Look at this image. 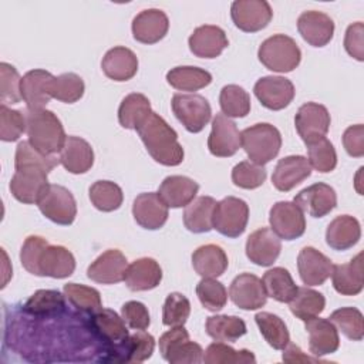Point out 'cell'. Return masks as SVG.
Returning <instances> with one entry per match:
<instances>
[{"mask_svg":"<svg viewBox=\"0 0 364 364\" xmlns=\"http://www.w3.org/2000/svg\"><path fill=\"white\" fill-rule=\"evenodd\" d=\"M148 154L161 165L176 166L183 161V148L178 134L156 112H151L136 129Z\"/></svg>","mask_w":364,"mask_h":364,"instance_id":"1","label":"cell"},{"mask_svg":"<svg viewBox=\"0 0 364 364\" xmlns=\"http://www.w3.org/2000/svg\"><path fill=\"white\" fill-rule=\"evenodd\" d=\"M26 132L28 142L46 155L61 151L65 142V132L58 117L48 109H26Z\"/></svg>","mask_w":364,"mask_h":364,"instance_id":"2","label":"cell"},{"mask_svg":"<svg viewBox=\"0 0 364 364\" xmlns=\"http://www.w3.org/2000/svg\"><path fill=\"white\" fill-rule=\"evenodd\" d=\"M240 142L252 162L264 165L277 156L282 148V135L272 124L260 122L243 129Z\"/></svg>","mask_w":364,"mask_h":364,"instance_id":"3","label":"cell"},{"mask_svg":"<svg viewBox=\"0 0 364 364\" xmlns=\"http://www.w3.org/2000/svg\"><path fill=\"white\" fill-rule=\"evenodd\" d=\"M257 57L270 71L290 73L300 64L301 51L291 37L274 34L260 44Z\"/></svg>","mask_w":364,"mask_h":364,"instance_id":"4","label":"cell"},{"mask_svg":"<svg viewBox=\"0 0 364 364\" xmlns=\"http://www.w3.org/2000/svg\"><path fill=\"white\" fill-rule=\"evenodd\" d=\"M159 353L171 364H199L203 361L202 347L189 340L183 326L172 327L159 337Z\"/></svg>","mask_w":364,"mask_h":364,"instance_id":"5","label":"cell"},{"mask_svg":"<svg viewBox=\"0 0 364 364\" xmlns=\"http://www.w3.org/2000/svg\"><path fill=\"white\" fill-rule=\"evenodd\" d=\"M40 212L51 222L63 226H68L75 220L77 203L73 193L61 186L48 183L44 193L37 202Z\"/></svg>","mask_w":364,"mask_h":364,"instance_id":"6","label":"cell"},{"mask_svg":"<svg viewBox=\"0 0 364 364\" xmlns=\"http://www.w3.org/2000/svg\"><path fill=\"white\" fill-rule=\"evenodd\" d=\"M172 111L178 121L189 132H200L210 121L212 109L208 100L199 94H175L172 97Z\"/></svg>","mask_w":364,"mask_h":364,"instance_id":"7","label":"cell"},{"mask_svg":"<svg viewBox=\"0 0 364 364\" xmlns=\"http://www.w3.org/2000/svg\"><path fill=\"white\" fill-rule=\"evenodd\" d=\"M249 220V206L243 199L228 196L216 203L213 210V229L226 237H239Z\"/></svg>","mask_w":364,"mask_h":364,"instance_id":"8","label":"cell"},{"mask_svg":"<svg viewBox=\"0 0 364 364\" xmlns=\"http://www.w3.org/2000/svg\"><path fill=\"white\" fill-rule=\"evenodd\" d=\"M48 173L50 171L40 166L17 168L10 181L11 195L21 203H37L48 186Z\"/></svg>","mask_w":364,"mask_h":364,"instance_id":"9","label":"cell"},{"mask_svg":"<svg viewBox=\"0 0 364 364\" xmlns=\"http://www.w3.org/2000/svg\"><path fill=\"white\" fill-rule=\"evenodd\" d=\"M272 230L284 240H294L303 236L306 230L304 213L294 202H276L269 213Z\"/></svg>","mask_w":364,"mask_h":364,"instance_id":"10","label":"cell"},{"mask_svg":"<svg viewBox=\"0 0 364 364\" xmlns=\"http://www.w3.org/2000/svg\"><path fill=\"white\" fill-rule=\"evenodd\" d=\"M230 17L239 30L256 33L270 23L273 11L266 0H236L230 6Z\"/></svg>","mask_w":364,"mask_h":364,"instance_id":"11","label":"cell"},{"mask_svg":"<svg viewBox=\"0 0 364 364\" xmlns=\"http://www.w3.org/2000/svg\"><path fill=\"white\" fill-rule=\"evenodd\" d=\"M330 114L327 108L317 102L303 104L294 117V125L300 138L307 144L324 138L330 128Z\"/></svg>","mask_w":364,"mask_h":364,"instance_id":"12","label":"cell"},{"mask_svg":"<svg viewBox=\"0 0 364 364\" xmlns=\"http://www.w3.org/2000/svg\"><path fill=\"white\" fill-rule=\"evenodd\" d=\"M260 104L272 111L286 108L294 98V85L290 80L279 75H266L256 81L253 87Z\"/></svg>","mask_w":364,"mask_h":364,"instance_id":"13","label":"cell"},{"mask_svg":"<svg viewBox=\"0 0 364 364\" xmlns=\"http://www.w3.org/2000/svg\"><path fill=\"white\" fill-rule=\"evenodd\" d=\"M240 146V132L236 124L226 115L216 114L212 119V131L208 138L209 152L219 158H228L233 156Z\"/></svg>","mask_w":364,"mask_h":364,"instance_id":"14","label":"cell"},{"mask_svg":"<svg viewBox=\"0 0 364 364\" xmlns=\"http://www.w3.org/2000/svg\"><path fill=\"white\" fill-rule=\"evenodd\" d=\"M229 297L242 310H257L266 304L267 294L263 282L252 273L236 276L229 287Z\"/></svg>","mask_w":364,"mask_h":364,"instance_id":"15","label":"cell"},{"mask_svg":"<svg viewBox=\"0 0 364 364\" xmlns=\"http://www.w3.org/2000/svg\"><path fill=\"white\" fill-rule=\"evenodd\" d=\"M75 270V259L73 253L60 245H47L40 252L34 276L65 279Z\"/></svg>","mask_w":364,"mask_h":364,"instance_id":"16","label":"cell"},{"mask_svg":"<svg viewBox=\"0 0 364 364\" xmlns=\"http://www.w3.org/2000/svg\"><path fill=\"white\" fill-rule=\"evenodd\" d=\"M91 330L94 334L109 346L108 353L112 357V353L128 338L129 333L122 317H119L114 310L101 309L100 311L91 314L90 317ZM109 357V360H111Z\"/></svg>","mask_w":364,"mask_h":364,"instance_id":"17","label":"cell"},{"mask_svg":"<svg viewBox=\"0 0 364 364\" xmlns=\"http://www.w3.org/2000/svg\"><path fill=\"white\" fill-rule=\"evenodd\" d=\"M294 203L303 213L313 218H324L337 206L336 191L323 182L313 183L294 196Z\"/></svg>","mask_w":364,"mask_h":364,"instance_id":"18","label":"cell"},{"mask_svg":"<svg viewBox=\"0 0 364 364\" xmlns=\"http://www.w3.org/2000/svg\"><path fill=\"white\" fill-rule=\"evenodd\" d=\"M128 267L127 257L118 249L101 253L87 269V276L95 283L115 284L124 280Z\"/></svg>","mask_w":364,"mask_h":364,"instance_id":"19","label":"cell"},{"mask_svg":"<svg viewBox=\"0 0 364 364\" xmlns=\"http://www.w3.org/2000/svg\"><path fill=\"white\" fill-rule=\"evenodd\" d=\"M297 30L307 44L313 47H324L334 36V21L323 11L310 10L299 16Z\"/></svg>","mask_w":364,"mask_h":364,"instance_id":"20","label":"cell"},{"mask_svg":"<svg viewBox=\"0 0 364 364\" xmlns=\"http://www.w3.org/2000/svg\"><path fill=\"white\" fill-rule=\"evenodd\" d=\"M132 215L141 228L156 230L166 223L169 212L156 192H144L135 198Z\"/></svg>","mask_w":364,"mask_h":364,"instance_id":"21","label":"cell"},{"mask_svg":"<svg viewBox=\"0 0 364 364\" xmlns=\"http://www.w3.org/2000/svg\"><path fill=\"white\" fill-rule=\"evenodd\" d=\"M282 250L280 237L270 228H260L246 240V256L257 266H272Z\"/></svg>","mask_w":364,"mask_h":364,"instance_id":"22","label":"cell"},{"mask_svg":"<svg viewBox=\"0 0 364 364\" xmlns=\"http://www.w3.org/2000/svg\"><path fill=\"white\" fill-rule=\"evenodd\" d=\"M333 262L311 246H306L297 256V269L301 282L306 286L323 284L333 272Z\"/></svg>","mask_w":364,"mask_h":364,"instance_id":"23","label":"cell"},{"mask_svg":"<svg viewBox=\"0 0 364 364\" xmlns=\"http://www.w3.org/2000/svg\"><path fill=\"white\" fill-rule=\"evenodd\" d=\"M132 36L142 44H155L162 40L169 28L168 16L159 9H146L132 20Z\"/></svg>","mask_w":364,"mask_h":364,"instance_id":"24","label":"cell"},{"mask_svg":"<svg viewBox=\"0 0 364 364\" xmlns=\"http://www.w3.org/2000/svg\"><path fill=\"white\" fill-rule=\"evenodd\" d=\"M188 44L193 55L199 58H216L229 46V40L220 27L205 24L193 30Z\"/></svg>","mask_w":364,"mask_h":364,"instance_id":"25","label":"cell"},{"mask_svg":"<svg viewBox=\"0 0 364 364\" xmlns=\"http://www.w3.org/2000/svg\"><path fill=\"white\" fill-rule=\"evenodd\" d=\"M311 175V166L306 156L290 155L282 158L272 175L273 186L280 192H289Z\"/></svg>","mask_w":364,"mask_h":364,"instance_id":"26","label":"cell"},{"mask_svg":"<svg viewBox=\"0 0 364 364\" xmlns=\"http://www.w3.org/2000/svg\"><path fill=\"white\" fill-rule=\"evenodd\" d=\"M309 333V348L314 357L333 354L338 350L340 337L336 326L328 318L313 317L304 321Z\"/></svg>","mask_w":364,"mask_h":364,"instance_id":"27","label":"cell"},{"mask_svg":"<svg viewBox=\"0 0 364 364\" xmlns=\"http://www.w3.org/2000/svg\"><path fill=\"white\" fill-rule=\"evenodd\" d=\"M53 77L46 70H30L21 77V100L26 102L27 109H44L50 102L51 95L48 87Z\"/></svg>","mask_w":364,"mask_h":364,"instance_id":"28","label":"cell"},{"mask_svg":"<svg viewBox=\"0 0 364 364\" xmlns=\"http://www.w3.org/2000/svg\"><path fill=\"white\" fill-rule=\"evenodd\" d=\"M58 154L60 164L70 173H85L91 169L94 164V151L91 145L80 136H67Z\"/></svg>","mask_w":364,"mask_h":364,"instance_id":"29","label":"cell"},{"mask_svg":"<svg viewBox=\"0 0 364 364\" xmlns=\"http://www.w3.org/2000/svg\"><path fill=\"white\" fill-rule=\"evenodd\" d=\"M162 280V269L152 257H141L128 264L124 282L132 291L155 289Z\"/></svg>","mask_w":364,"mask_h":364,"instance_id":"30","label":"cell"},{"mask_svg":"<svg viewBox=\"0 0 364 364\" xmlns=\"http://www.w3.org/2000/svg\"><path fill=\"white\" fill-rule=\"evenodd\" d=\"M199 191L198 182L183 175L166 176L159 185L158 195L168 208L188 206Z\"/></svg>","mask_w":364,"mask_h":364,"instance_id":"31","label":"cell"},{"mask_svg":"<svg viewBox=\"0 0 364 364\" xmlns=\"http://www.w3.org/2000/svg\"><path fill=\"white\" fill-rule=\"evenodd\" d=\"M101 68L104 74L114 81H128L138 71V58L132 50L118 46L105 53Z\"/></svg>","mask_w":364,"mask_h":364,"instance_id":"32","label":"cell"},{"mask_svg":"<svg viewBox=\"0 0 364 364\" xmlns=\"http://www.w3.org/2000/svg\"><path fill=\"white\" fill-rule=\"evenodd\" d=\"M333 287L343 296H355L361 293L363 282V253H358L348 263L334 264L331 272Z\"/></svg>","mask_w":364,"mask_h":364,"instance_id":"33","label":"cell"},{"mask_svg":"<svg viewBox=\"0 0 364 364\" xmlns=\"http://www.w3.org/2000/svg\"><path fill=\"white\" fill-rule=\"evenodd\" d=\"M361 228L355 218L341 215L334 218L326 230V242L334 250H347L358 243Z\"/></svg>","mask_w":364,"mask_h":364,"instance_id":"34","label":"cell"},{"mask_svg":"<svg viewBox=\"0 0 364 364\" xmlns=\"http://www.w3.org/2000/svg\"><path fill=\"white\" fill-rule=\"evenodd\" d=\"M154 348L155 338L144 330H136L134 334H129L128 338L114 351L111 361L142 363L152 355Z\"/></svg>","mask_w":364,"mask_h":364,"instance_id":"35","label":"cell"},{"mask_svg":"<svg viewBox=\"0 0 364 364\" xmlns=\"http://www.w3.org/2000/svg\"><path fill=\"white\" fill-rule=\"evenodd\" d=\"M228 264V256L218 245H203L192 253V266L202 277H219L225 273Z\"/></svg>","mask_w":364,"mask_h":364,"instance_id":"36","label":"cell"},{"mask_svg":"<svg viewBox=\"0 0 364 364\" xmlns=\"http://www.w3.org/2000/svg\"><path fill=\"white\" fill-rule=\"evenodd\" d=\"M216 200L212 196L193 199L183 212V225L189 232L206 233L213 229V210Z\"/></svg>","mask_w":364,"mask_h":364,"instance_id":"37","label":"cell"},{"mask_svg":"<svg viewBox=\"0 0 364 364\" xmlns=\"http://www.w3.org/2000/svg\"><path fill=\"white\" fill-rule=\"evenodd\" d=\"M166 81L179 91H198L212 82V74L193 65H179L166 73Z\"/></svg>","mask_w":364,"mask_h":364,"instance_id":"38","label":"cell"},{"mask_svg":"<svg viewBox=\"0 0 364 364\" xmlns=\"http://www.w3.org/2000/svg\"><path fill=\"white\" fill-rule=\"evenodd\" d=\"M151 112L149 100L141 92H132L121 101L118 108V121L121 127L136 131Z\"/></svg>","mask_w":364,"mask_h":364,"instance_id":"39","label":"cell"},{"mask_svg":"<svg viewBox=\"0 0 364 364\" xmlns=\"http://www.w3.org/2000/svg\"><path fill=\"white\" fill-rule=\"evenodd\" d=\"M65 296L58 290H37L23 306L34 317H54L65 310Z\"/></svg>","mask_w":364,"mask_h":364,"instance_id":"40","label":"cell"},{"mask_svg":"<svg viewBox=\"0 0 364 364\" xmlns=\"http://www.w3.org/2000/svg\"><path fill=\"white\" fill-rule=\"evenodd\" d=\"M205 330L216 341L235 343L246 334V323L237 316L216 314L206 318Z\"/></svg>","mask_w":364,"mask_h":364,"instance_id":"41","label":"cell"},{"mask_svg":"<svg viewBox=\"0 0 364 364\" xmlns=\"http://www.w3.org/2000/svg\"><path fill=\"white\" fill-rule=\"evenodd\" d=\"M262 282L267 297H272L279 303H289L297 291L291 274L284 267H273L267 270L263 274Z\"/></svg>","mask_w":364,"mask_h":364,"instance_id":"42","label":"cell"},{"mask_svg":"<svg viewBox=\"0 0 364 364\" xmlns=\"http://www.w3.org/2000/svg\"><path fill=\"white\" fill-rule=\"evenodd\" d=\"M290 311L300 320L317 317L326 307L324 296L310 287H297L294 297L289 301Z\"/></svg>","mask_w":364,"mask_h":364,"instance_id":"43","label":"cell"},{"mask_svg":"<svg viewBox=\"0 0 364 364\" xmlns=\"http://www.w3.org/2000/svg\"><path fill=\"white\" fill-rule=\"evenodd\" d=\"M255 321L263 338L274 350H283L290 343L287 326L279 316L267 311H260L255 316Z\"/></svg>","mask_w":364,"mask_h":364,"instance_id":"44","label":"cell"},{"mask_svg":"<svg viewBox=\"0 0 364 364\" xmlns=\"http://www.w3.org/2000/svg\"><path fill=\"white\" fill-rule=\"evenodd\" d=\"M63 293L68 303H71L73 307L81 313L94 314L102 309L101 294L94 287L78 283H67L63 289Z\"/></svg>","mask_w":364,"mask_h":364,"instance_id":"45","label":"cell"},{"mask_svg":"<svg viewBox=\"0 0 364 364\" xmlns=\"http://www.w3.org/2000/svg\"><path fill=\"white\" fill-rule=\"evenodd\" d=\"M84 81L75 73H64L50 81V95L65 104H74L84 95Z\"/></svg>","mask_w":364,"mask_h":364,"instance_id":"46","label":"cell"},{"mask_svg":"<svg viewBox=\"0 0 364 364\" xmlns=\"http://www.w3.org/2000/svg\"><path fill=\"white\" fill-rule=\"evenodd\" d=\"M203 363L206 364H249L256 363V357L250 350H235L223 341H215L203 351Z\"/></svg>","mask_w":364,"mask_h":364,"instance_id":"47","label":"cell"},{"mask_svg":"<svg viewBox=\"0 0 364 364\" xmlns=\"http://www.w3.org/2000/svg\"><path fill=\"white\" fill-rule=\"evenodd\" d=\"M219 105L222 114L228 118H243L250 111V97L242 87L229 84L220 91Z\"/></svg>","mask_w":364,"mask_h":364,"instance_id":"48","label":"cell"},{"mask_svg":"<svg viewBox=\"0 0 364 364\" xmlns=\"http://www.w3.org/2000/svg\"><path fill=\"white\" fill-rule=\"evenodd\" d=\"M90 200L101 212L117 210L124 200L122 189L111 181H97L90 186Z\"/></svg>","mask_w":364,"mask_h":364,"instance_id":"49","label":"cell"},{"mask_svg":"<svg viewBox=\"0 0 364 364\" xmlns=\"http://www.w3.org/2000/svg\"><path fill=\"white\" fill-rule=\"evenodd\" d=\"M328 320L350 340L361 341L364 337V318L355 307H341L334 310Z\"/></svg>","mask_w":364,"mask_h":364,"instance_id":"50","label":"cell"},{"mask_svg":"<svg viewBox=\"0 0 364 364\" xmlns=\"http://www.w3.org/2000/svg\"><path fill=\"white\" fill-rule=\"evenodd\" d=\"M307 154L310 166L321 173L331 172L337 166L336 149L326 136L307 144Z\"/></svg>","mask_w":364,"mask_h":364,"instance_id":"51","label":"cell"},{"mask_svg":"<svg viewBox=\"0 0 364 364\" xmlns=\"http://www.w3.org/2000/svg\"><path fill=\"white\" fill-rule=\"evenodd\" d=\"M196 296L200 304L209 311L222 310L228 301V291L225 286L212 277H202L196 284Z\"/></svg>","mask_w":364,"mask_h":364,"instance_id":"52","label":"cell"},{"mask_svg":"<svg viewBox=\"0 0 364 364\" xmlns=\"http://www.w3.org/2000/svg\"><path fill=\"white\" fill-rule=\"evenodd\" d=\"M60 164V159L54 155H46L37 151L28 141L18 142L14 155V168L21 166H40L47 171H53Z\"/></svg>","mask_w":364,"mask_h":364,"instance_id":"53","label":"cell"},{"mask_svg":"<svg viewBox=\"0 0 364 364\" xmlns=\"http://www.w3.org/2000/svg\"><path fill=\"white\" fill-rule=\"evenodd\" d=\"M191 314L189 300L178 291L169 293L162 307V323L166 327L183 326Z\"/></svg>","mask_w":364,"mask_h":364,"instance_id":"54","label":"cell"},{"mask_svg":"<svg viewBox=\"0 0 364 364\" xmlns=\"http://www.w3.org/2000/svg\"><path fill=\"white\" fill-rule=\"evenodd\" d=\"M266 169L252 161H242L232 169V182L242 189H256L266 181Z\"/></svg>","mask_w":364,"mask_h":364,"instance_id":"55","label":"cell"},{"mask_svg":"<svg viewBox=\"0 0 364 364\" xmlns=\"http://www.w3.org/2000/svg\"><path fill=\"white\" fill-rule=\"evenodd\" d=\"M26 131L24 112L0 105V139L4 142L17 141Z\"/></svg>","mask_w":364,"mask_h":364,"instance_id":"56","label":"cell"},{"mask_svg":"<svg viewBox=\"0 0 364 364\" xmlns=\"http://www.w3.org/2000/svg\"><path fill=\"white\" fill-rule=\"evenodd\" d=\"M21 77L18 71L7 63L0 64V101L1 104H17L21 100Z\"/></svg>","mask_w":364,"mask_h":364,"instance_id":"57","label":"cell"},{"mask_svg":"<svg viewBox=\"0 0 364 364\" xmlns=\"http://www.w3.org/2000/svg\"><path fill=\"white\" fill-rule=\"evenodd\" d=\"M121 317L125 324L132 330H145L151 324L149 311L141 301H127L121 307Z\"/></svg>","mask_w":364,"mask_h":364,"instance_id":"58","label":"cell"},{"mask_svg":"<svg viewBox=\"0 0 364 364\" xmlns=\"http://www.w3.org/2000/svg\"><path fill=\"white\" fill-rule=\"evenodd\" d=\"M47 245H48V242L44 237L36 236V235H31L24 240V243L21 246V252H20V260H21L23 267L28 273H31V274L36 273V264H37L38 255Z\"/></svg>","mask_w":364,"mask_h":364,"instance_id":"59","label":"cell"},{"mask_svg":"<svg viewBox=\"0 0 364 364\" xmlns=\"http://www.w3.org/2000/svg\"><path fill=\"white\" fill-rule=\"evenodd\" d=\"M344 48L357 61L364 60V24L361 21L353 23L347 27L344 36Z\"/></svg>","mask_w":364,"mask_h":364,"instance_id":"60","label":"cell"},{"mask_svg":"<svg viewBox=\"0 0 364 364\" xmlns=\"http://www.w3.org/2000/svg\"><path fill=\"white\" fill-rule=\"evenodd\" d=\"M343 145L350 156L361 158L364 155V127H363V124L351 125L344 131Z\"/></svg>","mask_w":364,"mask_h":364,"instance_id":"61","label":"cell"},{"mask_svg":"<svg viewBox=\"0 0 364 364\" xmlns=\"http://www.w3.org/2000/svg\"><path fill=\"white\" fill-rule=\"evenodd\" d=\"M283 361L284 363H320V357L307 355L299 346L289 343L283 348Z\"/></svg>","mask_w":364,"mask_h":364,"instance_id":"62","label":"cell"}]
</instances>
